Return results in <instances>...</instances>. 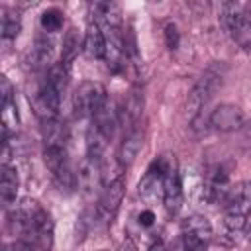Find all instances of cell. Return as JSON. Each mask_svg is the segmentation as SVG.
<instances>
[{
	"label": "cell",
	"mask_w": 251,
	"mask_h": 251,
	"mask_svg": "<svg viewBox=\"0 0 251 251\" xmlns=\"http://www.w3.org/2000/svg\"><path fill=\"white\" fill-rule=\"evenodd\" d=\"M218 86H220V80H218V76H212V75H204L194 84L192 92L188 94V108H190L192 116H196L204 110V106L210 102V98L214 96Z\"/></svg>",
	"instance_id": "9"
},
{
	"label": "cell",
	"mask_w": 251,
	"mask_h": 251,
	"mask_svg": "<svg viewBox=\"0 0 251 251\" xmlns=\"http://www.w3.org/2000/svg\"><path fill=\"white\" fill-rule=\"evenodd\" d=\"M76 186L86 198H94L104 190V175H102V159L84 155L76 173Z\"/></svg>",
	"instance_id": "4"
},
{
	"label": "cell",
	"mask_w": 251,
	"mask_h": 251,
	"mask_svg": "<svg viewBox=\"0 0 251 251\" xmlns=\"http://www.w3.org/2000/svg\"><path fill=\"white\" fill-rule=\"evenodd\" d=\"M224 208L226 212L247 214L251 210V182L241 180L237 184H231L224 198Z\"/></svg>",
	"instance_id": "11"
},
{
	"label": "cell",
	"mask_w": 251,
	"mask_h": 251,
	"mask_svg": "<svg viewBox=\"0 0 251 251\" xmlns=\"http://www.w3.org/2000/svg\"><path fill=\"white\" fill-rule=\"evenodd\" d=\"M61 96L63 94L57 92L45 78L37 84L35 92L29 96V102H31V106H33V110H35V114L41 122L57 118L59 106H61Z\"/></svg>",
	"instance_id": "6"
},
{
	"label": "cell",
	"mask_w": 251,
	"mask_h": 251,
	"mask_svg": "<svg viewBox=\"0 0 251 251\" xmlns=\"http://www.w3.org/2000/svg\"><path fill=\"white\" fill-rule=\"evenodd\" d=\"M82 43H84V39L80 37L78 29L76 27H69L65 37H63V45H61V63L65 67H69L78 57V53L82 49Z\"/></svg>",
	"instance_id": "16"
},
{
	"label": "cell",
	"mask_w": 251,
	"mask_h": 251,
	"mask_svg": "<svg viewBox=\"0 0 251 251\" xmlns=\"http://www.w3.org/2000/svg\"><path fill=\"white\" fill-rule=\"evenodd\" d=\"M206 245H208V243L200 241V239L194 237V235L180 233V235L173 241L171 251H206Z\"/></svg>",
	"instance_id": "23"
},
{
	"label": "cell",
	"mask_w": 251,
	"mask_h": 251,
	"mask_svg": "<svg viewBox=\"0 0 251 251\" xmlns=\"http://www.w3.org/2000/svg\"><path fill=\"white\" fill-rule=\"evenodd\" d=\"M43 31L47 33H53V31H59L63 27V12L57 10V8H51V10H45L41 14V20H39Z\"/></svg>",
	"instance_id": "24"
},
{
	"label": "cell",
	"mask_w": 251,
	"mask_h": 251,
	"mask_svg": "<svg viewBox=\"0 0 251 251\" xmlns=\"http://www.w3.org/2000/svg\"><path fill=\"white\" fill-rule=\"evenodd\" d=\"M224 227L229 233H239L245 229V214H235V212H226L224 216Z\"/></svg>",
	"instance_id": "25"
},
{
	"label": "cell",
	"mask_w": 251,
	"mask_h": 251,
	"mask_svg": "<svg viewBox=\"0 0 251 251\" xmlns=\"http://www.w3.org/2000/svg\"><path fill=\"white\" fill-rule=\"evenodd\" d=\"M182 233L194 235V237H198L200 241L208 243V241L212 239V224L208 222L206 216L192 214V216H188L186 220H182Z\"/></svg>",
	"instance_id": "17"
},
{
	"label": "cell",
	"mask_w": 251,
	"mask_h": 251,
	"mask_svg": "<svg viewBox=\"0 0 251 251\" xmlns=\"http://www.w3.org/2000/svg\"><path fill=\"white\" fill-rule=\"evenodd\" d=\"M178 41H180V35H178L176 25L175 24H167V27H165V43H167V47L173 51V49L178 47Z\"/></svg>",
	"instance_id": "26"
},
{
	"label": "cell",
	"mask_w": 251,
	"mask_h": 251,
	"mask_svg": "<svg viewBox=\"0 0 251 251\" xmlns=\"http://www.w3.org/2000/svg\"><path fill=\"white\" fill-rule=\"evenodd\" d=\"M100 251H104V249H100Z\"/></svg>",
	"instance_id": "33"
},
{
	"label": "cell",
	"mask_w": 251,
	"mask_h": 251,
	"mask_svg": "<svg viewBox=\"0 0 251 251\" xmlns=\"http://www.w3.org/2000/svg\"><path fill=\"white\" fill-rule=\"evenodd\" d=\"M22 29V18L16 10L12 8H2V18H0V31L4 39H16Z\"/></svg>",
	"instance_id": "21"
},
{
	"label": "cell",
	"mask_w": 251,
	"mask_h": 251,
	"mask_svg": "<svg viewBox=\"0 0 251 251\" xmlns=\"http://www.w3.org/2000/svg\"><path fill=\"white\" fill-rule=\"evenodd\" d=\"M137 194H139L145 202L163 200V171H161V167H159L157 161H153V165L147 169V173H145L143 178L139 180Z\"/></svg>",
	"instance_id": "10"
},
{
	"label": "cell",
	"mask_w": 251,
	"mask_h": 251,
	"mask_svg": "<svg viewBox=\"0 0 251 251\" xmlns=\"http://www.w3.org/2000/svg\"><path fill=\"white\" fill-rule=\"evenodd\" d=\"M137 222H139V226H143V227H151V226L155 224V214H153L151 210H141L139 216H137Z\"/></svg>",
	"instance_id": "28"
},
{
	"label": "cell",
	"mask_w": 251,
	"mask_h": 251,
	"mask_svg": "<svg viewBox=\"0 0 251 251\" xmlns=\"http://www.w3.org/2000/svg\"><path fill=\"white\" fill-rule=\"evenodd\" d=\"M161 171H163V204L169 214H178L182 208V182L176 167L175 155H161L157 159Z\"/></svg>",
	"instance_id": "1"
},
{
	"label": "cell",
	"mask_w": 251,
	"mask_h": 251,
	"mask_svg": "<svg viewBox=\"0 0 251 251\" xmlns=\"http://www.w3.org/2000/svg\"><path fill=\"white\" fill-rule=\"evenodd\" d=\"M41 135L45 147H67V127L57 118L41 122Z\"/></svg>",
	"instance_id": "15"
},
{
	"label": "cell",
	"mask_w": 251,
	"mask_h": 251,
	"mask_svg": "<svg viewBox=\"0 0 251 251\" xmlns=\"http://www.w3.org/2000/svg\"><path fill=\"white\" fill-rule=\"evenodd\" d=\"M118 251H137V245H135V241L131 237H126L122 241V245L118 247Z\"/></svg>",
	"instance_id": "30"
},
{
	"label": "cell",
	"mask_w": 251,
	"mask_h": 251,
	"mask_svg": "<svg viewBox=\"0 0 251 251\" xmlns=\"http://www.w3.org/2000/svg\"><path fill=\"white\" fill-rule=\"evenodd\" d=\"M43 161L53 176V182L59 186V190H71L76 184V176L71 171L69 159H67V147H45L43 149Z\"/></svg>",
	"instance_id": "3"
},
{
	"label": "cell",
	"mask_w": 251,
	"mask_h": 251,
	"mask_svg": "<svg viewBox=\"0 0 251 251\" xmlns=\"http://www.w3.org/2000/svg\"><path fill=\"white\" fill-rule=\"evenodd\" d=\"M243 126V112L235 104H220L210 112V127L222 133L235 131Z\"/></svg>",
	"instance_id": "7"
},
{
	"label": "cell",
	"mask_w": 251,
	"mask_h": 251,
	"mask_svg": "<svg viewBox=\"0 0 251 251\" xmlns=\"http://www.w3.org/2000/svg\"><path fill=\"white\" fill-rule=\"evenodd\" d=\"M231 37H233L241 47H249V45H251V6L245 8L241 20L237 22L235 29L231 31Z\"/></svg>",
	"instance_id": "22"
},
{
	"label": "cell",
	"mask_w": 251,
	"mask_h": 251,
	"mask_svg": "<svg viewBox=\"0 0 251 251\" xmlns=\"http://www.w3.org/2000/svg\"><path fill=\"white\" fill-rule=\"evenodd\" d=\"M141 145H143V133L139 129H131L124 137V141L120 143V147H118V161H120V165L122 167L131 165L135 161V157L139 155Z\"/></svg>",
	"instance_id": "14"
},
{
	"label": "cell",
	"mask_w": 251,
	"mask_h": 251,
	"mask_svg": "<svg viewBox=\"0 0 251 251\" xmlns=\"http://www.w3.org/2000/svg\"><path fill=\"white\" fill-rule=\"evenodd\" d=\"M124 194H126V176L120 175L116 176L114 180H110L104 190L100 192L98 196V204H96V216L100 222H112L114 214L118 212L122 200H124Z\"/></svg>",
	"instance_id": "5"
},
{
	"label": "cell",
	"mask_w": 251,
	"mask_h": 251,
	"mask_svg": "<svg viewBox=\"0 0 251 251\" xmlns=\"http://www.w3.org/2000/svg\"><path fill=\"white\" fill-rule=\"evenodd\" d=\"M90 20L100 25L104 33L122 29V12L112 2H94L90 4Z\"/></svg>",
	"instance_id": "8"
},
{
	"label": "cell",
	"mask_w": 251,
	"mask_h": 251,
	"mask_svg": "<svg viewBox=\"0 0 251 251\" xmlns=\"http://www.w3.org/2000/svg\"><path fill=\"white\" fill-rule=\"evenodd\" d=\"M92 124L104 133L106 139H110L116 131V127L120 126V112L116 110V106L108 100L94 116H92Z\"/></svg>",
	"instance_id": "13"
},
{
	"label": "cell",
	"mask_w": 251,
	"mask_h": 251,
	"mask_svg": "<svg viewBox=\"0 0 251 251\" xmlns=\"http://www.w3.org/2000/svg\"><path fill=\"white\" fill-rule=\"evenodd\" d=\"M51 59H53V41L47 37H37L29 51V65L33 69H45L49 67Z\"/></svg>",
	"instance_id": "18"
},
{
	"label": "cell",
	"mask_w": 251,
	"mask_h": 251,
	"mask_svg": "<svg viewBox=\"0 0 251 251\" xmlns=\"http://www.w3.org/2000/svg\"><path fill=\"white\" fill-rule=\"evenodd\" d=\"M82 49L90 59H104L106 57V35L100 29V25L92 20L88 22L86 31H84Z\"/></svg>",
	"instance_id": "12"
},
{
	"label": "cell",
	"mask_w": 251,
	"mask_h": 251,
	"mask_svg": "<svg viewBox=\"0 0 251 251\" xmlns=\"http://www.w3.org/2000/svg\"><path fill=\"white\" fill-rule=\"evenodd\" d=\"M106 102H108L106 88L94 80L80 82L73 94V108L80 118H92Z\"/></svg>",
	"instance_id": "2"
},
{
	"label": "cell",
	"mask_w": 251,
	"mask_h": 251,
	"mask_svg": "<svg viewBox=\"0 0 251 251\" xmlns=\"http://www.w3.org/2000/svg\"><path fill=\"white\" fill-rule=\"evenodd\" d=\"M149 251H169V249L165 247V243H161V241H155V243L149 247Z\"/></svg>",
	"instance_id": "31"
},
{
	"label": "cell",
	"mask_w": 251,
	"mask_h": 251,
	"mask_svg": "<svg viewBox=\"0 0 251 251\" xmlns=\"http://www.w3.org/2000/svg\"><path fill=\"white\" fill-rule=\"evenodd\" d=\"M4 251H35V247L29 241H14L4 247Z\"/></svg>",
	"instance_id": "29"
},
{
	"label": "cell",
	"mask_w": 251,
	"mask_h": 251,
	"mask_svg": "<svg viewBox=\"0 0 251 251\" xmlns=\"http://www.w3.org/2000/svg\"><path fill=\"white\" fill-rule=\"evenodd\" d=\"M245 8H247V4H241V2H224L222 4V8H220V24L229 35L235 29L237 22L241 20Z\"/></svg>",
	"instance_id": "20"
},
{
	"label": "cell",
	"mask_w": 251,
	"mask_h": 251,
	"mask_svg": "<svg viewBox=\"0 0 251 251\" xmlns=\"http://www.w3.org/2000/svg\"><path fill=\"white\" fill-rule=\"evenodd\" d=\"M245 229L251 233V210L245 214Z\"/></svg>",
	"instance_id": "32"
},
{
	"label": "cell",
	"mask_w": 251,
	"mask_h": 251,
	"mask_svg": "<svg viewBox=\"0 0 251 251\" xmlns=\"http://www.w3.org/2000/svg\"><path fill=\"white\" fill-rule=\"evenodd\" d=\"M0 94H2V104L14 100V88H12V84H10L6 75L0 76Z\"/></svg>",
	"instance_id": "27"
},
{
	"label": "cell",
	"mask_w": 251,
	"mask_h": 251,
	"mask_svg": "<svg viewBox=\"0 0 251 251\" xmlns=\"http://www.w3.org/2000/svg\"><path fill=\"white\" fill-rule=\"evenodd\" d=\"M18 186H20V178L14 167L10 165H2V175H0V196L4 204H12L16 202L18 196Z\"/></svg>",
	"instance_id": "19"
}]
</instances>
